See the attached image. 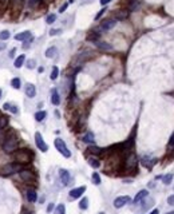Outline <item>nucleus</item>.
<instances>
[{
	"label": "nucleus",
	"mask_w": 174,
	"mask_h": 214,
	"mask_svg": "<svg viewBox=\"0 0 174 214\" xmlns=\"http://www.w3.org/2000/svg\"><path fill=\"white\" fill-rule=\"evenodd\" d=\"M18 142H19V141H18L16 133H15L14 130H11V131L5 135V141H4V143H3V150H4L5 153H8V154L14 153V151L16 150V147H18Z\"/></svg>",
	"instance_id": "f257e3e1"
},
{
	"label": "nucleus",
	"mask_w": 174,
	"mask_h": 214,
	"mask_svg": "<svg viewBox=\"0 0 174 214\" xmlns=\"http://www.w3.org/2000/svg\"><path fill=\"white\" fill-rule=\"evenodd\" d=\"M21 170V166L19 163H5L0 166V177H11L15 173H19Z\"/></svg>",
	"instance_id": "f03ea898"
},
{
	"label": "nucleus",
	"mask_w": 174,
	"mask_h": 214,
	"mask_svg": "<svg viewBox=\"0 0 174 214\" xmlns=\"http://www.w3.org/2000/svg\"><path fill=\"white\" fill-rule=\"evenodd\" d=\"M15 161L19 165H24V163H28L32 159V153L28 150V149H23V150H19L18 153H15Z\"/></svg>",
	"instance_id": "7ed1b4c3"
},
{
	"label": "nucleus",
	"mask_w": 174,
	"mask_h": 214,
	"mask_svg": "<svg viewBox=\"0 0 174 214\" xmlns=\"http://www.w3.org/2000/svg\"><path fill=\"white\" fill-rule=\"evenodd\" d=\"M55 147H56V150L59 151V153L62 154L64 158H70L71 157V151L68 150V147H67V145L64 143V141L63 139H60V138H56L55 139Z\"/></svg>",
	"instance_id": "20e7f679"
},
{
	"label": "nucleus",
	"mask_w": 174,
	"mask_h": 214,
	"mask_svg": "<svg viewBox=\"0 0 174 214\" xmlns=\"http://www.w3.org/2000/svg\"><path fill=\"white\" fill-rule=\"evenodd\" d=\"M19 174H20V178L23 179L24 182H28V184H31V182H35V179H36L35 174H34L31 170L21 169L20 171H19Z\"/></svg>",
	"instance_id": "39448f33"
},
{
	"label": "nucleus",
	"mask_w": 174,
	"mask_h": 214,
	"mask_svg": "<svg viewBox=\"0 0 174 214\" xmlns=\"http://www.w3.org/2000/svg\"><path fill=\"white\" fill-rule=\"evenodd\" d=\"M35 143H36V146H38V149L42 153H46V151L48 150V146H47V143L44 142V139H43V136L40 133H35Z\"/></svg>",
	"instance_id": "423d86ee"
},
{
	"label": "nucleus",
	"mask_w": 174,
	"mask_h": 214,
	"mask_svg": "<svg viewBox=\"0 0 174 214\" xmlns=\"http://www.w3.org/2000/svg\"><path fill=\"white\" fill-rule=\"evenodd\" d=\"M130 201H131V198H130L129 195H122V197H118L114 200V206H115L117 209H121V207H123L126 203H130Z\"/></svg>",
	"instance_id": "0eeeda50"
},
{
	"label": "nucleus",
	"mask_w": 174,
	"mask_h": 214,
	"mask_svg": "<svg viewBox=\"0 0 174 214\" xmlns=\"http://www.w3.org/2000/svg\"><path fill=\"white\" fill-rule=\"evenodd\" d=\"M137 163H138V161H137V155L134 153H130L129 155H127L126 162H125L126 169H135Z\"/></svg>",
	"instance_id": "6e6552de"
},
{
	"label": "nucleus",
	"mask_w": 174,
	"mask_h": 214,
	"mask_svg": "<svg viewBox=\"0 0 174 214\" xmlns=\"http://www.w3.org/2000/svg\"><path fill=\"white\" fill-rule=\"evenodd\" d=\"M117 19H108V20H105L103 23L101 24V30L102 31H110L111 28H114V27L117 26Z\"/></svg>",
	"instance_id": "1a4fd4ad"
},
{
	"label": "nucleus",
	"mask_w": 174,
	"mask_h": 214,
	"mask_svg": "<svg viewBox=\"0 0 174 214\" xmlns=\"http://www.w3.org/2000/svg\"><path fill=\"white\" fill-rule=\"evenodd\" d=\"M59 177H60V181H62V184H63L64 186H67L68 184H70L71 177H70V173H68L67 170L62 169L60 171H59Z\"/></svg>",
	"instance_id": "9d476101"
},
{
	"label": "nucleus",
	"mask_w": 174,
	"mask_h": 214,
	"mask_svg": "<svg viewBox=\"0 0 174 214\" xmlns=\"http://www.w3.org/2000/svg\"><path fill=\"white\" fill-rule=\"evenodd\" d=\"M86 191V186H80V187H75V189H72V190L70 191V197L71 198H79L80 195H82L83 193Z\"/></svg>",
	"instance_id": "9b49d317"
},
{
	"label": "nucleus",
	"mask_w": 174,
	"mask_h": 214,
	"mask_svg": "<svg viewBox=\"0 0 174 214\" xmlns=\"http://www.w3.org/2000/svg\"><path fill=\"white\" fill-rule=\"evenodd\" d=\"M26 95L28 98H35L36 95V88L32 83H27L26 85Z\"/></svg>",
	"instance_id": "f8f14e48"
},
{
	"label": "nucleus",
	"mask_w": 174,
	"mask_h": 214,
	"mask_svg": "<svg viewBox=\"0 0 174 214\" xmlns=\"http://www.w3.org/2000/svg\"><path fill=\"white\" fill-rule=\"evenodd\" d=\"M94 43L99 50H103V51H111V50H113V46L108 44L106 42H99V40H97V42H94Z\"/></svg>",
	"instance_id": "ddd939ff"
},
{
	"label": "nucleus",
	"mask_w": 174,
	"mask_h": 214,
	"mask_svg": "<svg viewBox=\"0 0 174 214\" xmlns=\"http://www.w3.org/2000/svg\"><path fill=\"white\" fill-rule=\"evenodd\" d=\"M51 103L54 106H59V103H60V97H59V92L56 90H52L51 92Z\"/></svg>",
	"instance_id": "4468645a"
},
{
	"label": "nucleus",
	"mask_w": 174,
	"mask_h": 214,
	"mask_svg": "<svg viewBox=\"0 0 174 214\" xmlns=\"http://www.w3.org/2000/svg\"><path fill=\"white\" fill-rule=\"evenodd\" d=\"M32 36H31V32L30 31H24V32H20L18 34V35H15V40H27V39H31Z\"/></svg>",
	"instance_id": "2eb2a0df"
},
{
	"label": "nucleus",
	"mask_w": 174,
	"mask_h": 214,
	"mask_svg": "<svg viewBox=\"0 0 174 214\" xmlns=\"http://www.w3.org/2000/svg\"><path fill=\"white\" fill-rule=\"evenodd\" d=\"M147 195H149V191H147V190H145V189H143V190H141V191H139L138 194L135 195V198H134V203H138V202H141V201L143 200V198H146V197H147Z\"/></svg>",
	"instance_id": "dca6fc26"
},
{
	"label": "nucleus",
	"mask_w": 174,
	"mask_h": 214,
	"mask_svg": "<svg viewBox=\"0 0 174 214\" xmlns=\"http://www.w3.org/2000/svg\"><path fill=\"white\" fill-rule=\"evenodd\" d=\"M3 108L11 111L12 114H19V108H18V106H15V104H12V103H4L3 104Z\"/></svg>",
	"instance_id": "f3484780"
},
{
	"label": "nucleus",
	"mask_w": 174,
	"mask_h": 214,
	"mask_svg": "<svg viewBox=\"0 0 174 214\" xmlns=\"http://www.w3.org/2000/svg\"><path fill=\"white\" fill-rule=\"evenodd\" d=\"M24 62H26V56H24V55H19V56L15 59L14 66L16 67V68H20V67L24 64Z\"/></svg>",
	"instance_id": "a211bd4d"
},
{
	"label": "nucleus",
	"mask_w": 174,
	"mask_h": 214,
	"mask_svg": "<svg viewBox=\"0 0 174 214\" xmlns=\"http://www.w3.org/2000/svg\"><path fill=\"white\" fill-rule=\"evenodd\" d=\"M27 200H28L31 203L36 202V200H38V195H36V191H35V190H28V191H27Z\"/></svg>",
	"instance_id": "6ab92c4d"
},
{
	"label": "nucleus",
	"mask_w": 174,
	"mask_h": 214,
	"mask_svg": "<svg viewBox=\"0 0 174 214\" xmlns=\"http://www.w3.org/2000/svg\"><path fill=\"white\" fill-rule=\"evenodd\" d=\"M56 52H58V50H56V47H50V48H47L46 50V58H55V55H56Z\"/></svg>",
	"instance_id": "aec40b11"
},
{
	"label": "nucleus",
	"mask_w": 174,
	"mask_h": 214,
	"mask_svg": "<svg viewBox=\"0 0 174 214\" xmlns=\"http://www.w3.org/2000/svg\"><path fill=\"white\" fill-rule=\"evenodd\" d=\"M8 122H10V118L7 115H0V129H5L8 126Z\"/></svg>",
	"instance_id": "412c9836"
},
{
	"label": "nucleus",
	"mask_w": 174,
	"mask_h": 214,
	"mask_svg": "<svg viewBox=\"0 0 174 214\" xmlns=\"http://www.w3.org/2000/svg\"><path fill=\"white\" fill-rule=\"evenodd\" d=\"M89 165H90V166H92L94 169H98V167L101 166V162L98 161V158L91 157V158H89Z\"/></svg>",
	"instance_id": "4be33fe9"
},
{
	"label": "nucleus",
	"mask_w": 174,
	"mask_h": 214,
	"mask_svg": "<svg viewBox=\"0 0 174 214\" xmlns=\"http://www.w3.org/2000/svg\"><path fill=\"white\" fill-rule=\"evenodd\" d=\"M82 141L86 142V143H94V134H92V133H87V134L83 136Z\"/></svg>",
	"instance_id": "5701e85b"
},
{
	"label": "nucleus",
	"mask_w": 174,
	"mask_h": 214,
	"mask_svg": "<svg viewBox=\"0 0 174 214\" xmlns=\"http://www.w3.org/2000/svg\"><path fill=\"white\" fill-rule=\"evenodd\" d=\"M87 150H89V153L94 154V155H99V154H102V149H99L97 146H90Z\"/></svg>",
	"instance_id": "b1692460"
},
{
	"label": "nucleus",
	"mask_w": 174,
	"mask_h": 214,
	"mask_svg": "<svg viewBox=\"0 0 174 214\" xmlns=\"http://www.w3.org/2000/svg\"><path fill=\"white\" fill-rule=\"evenodd\" d=\"M46 115H47V113H46V111H38V113L35 114V119L38 120V122H42V120L46 118Z\"/></svg>",
	"instance_id": "393cba45"
},
{
	"label": "nucleus",
	"mask_w": 174,
	"mask_h": 214,
	"mask_svg": "<svg viewBox=\"0 0 174 214\" xmlns=\"http://www.w3.org/2000/svg\"><path fill=\"white\" fill-rule=\"evenodd\" d=\"M172 181H173V174H172V173H169V174L162 177V182L165 185H170V184H172Z\"/></svg>",
	"instance_id": "a878e982"
},
{
	"label": "nucleus",
	"mask_w": 174,
	"mask_h": 214,
	"mask_svg": "<svg viewBox=\"0 0 174 214\" xmlns=\"http://www.w3.org/2000/svg\"><path fill=\"white\" fill-rule=\"evenodd\" d=\"M59 76V68L56 66L52 67V71H51V75H50V78H51L52 80H55Z\"/></svg>",
	"instance_id": "bb28decb"
},
{
	"label": "nucleus",
	"mask_w": 174,
	"mask_h": 214,
	"mask_svg": "<svg viewBox=\"0 0 174 214\" xmlns=\"http://www.w3.org/2000/svg\"><path fill=\"white\" fill-rule=\"evenodd\" d=\"M20 85H21V82H20L19 78H14V79L11 80V86H12L14 88L19 90V88H20Z\"/></svg>",
	"instance_id": "cd10ccee"
},
{
	"label": "nucleus",
	"mask_w": 174,
	"mask_h": 214,
	"mask_svg": "<svg viewBox=\"0 0 174 214\" xmlns=\"http://www.w3.org/2000/svg\"><path fill=\"white\" fill-rule=\"evenodd\" d=\"M79 207H80V209H82V210H86L87 207H89V200H87L86 197L80 200V202H79Z\"/></svg>",
	"instance_id": "c85d7f7f"
},
{
	"label": "nucleus",
	"mask_w": 174,
	"mask_h": 214,
	"mask_svg": "<svg viewBox=\"0 0 174 214\" xmlns=\"http://www.w3.org/2000/svg\"><path fill=\"white\" fill-rule=\"evenodd\" d=\"M10 38H11V34L8 32V31H2V32H0V40H2V42L8 40Z\"/></svg>",
	"instance_id": "c756f323"
},
{
	"label": "nucleus",
	"mask_w": 174,
	"mask_h": 214,
	"mask_svg": "<svg viewBox=\"0 0 174 214\" xmlns=\"http://www.w3.org/2000/svg\"><path fill=\"white\" fill-rule=\"evenodd\" d=\"M55 214H66V207H64V205H58L56 209H55Z\"/></svg>",
	"instance_id": "7c9ffc66"
},
{
	"label": "nucleus",
	"mask_w": 174,
	"mask_h": 214,
	"mask_svg": "<svg viewBox=\"0 0 174 214\" xmlns=\"http://www.w3.org/2000/svg\"><path fill=\"white\" fill-rule=\"evenodd\" d=\"M55 20H56V15L55 14H50L47 16V19H46V21H47V24H52L55 23Z\"/></svg>",
	"instance_id": "2f4dec72"
},
{
	"label": "nucleus",
	"mask_w": 174,
	"mask_h": 214,
	"mask_svg": "<svg viewBox=\"0 0 174 214\" xmlns=\"http://www.w3.org/2000/svg\"><path fill=\"white\" fill-rule=\"evenodd\" d=\"M92 182L95 185H101V177H99L98 173H92Z\"/></svg>",
	"instance_id": "473e14b6"
},
{
	"label": "nucleus",
	"mask_w": 174,
	"mask_h": 214,
	"mask_svg": "<svg viewBox=\"0 0 174 214\" xmlns=\"http://www.w3.org/2000/svg\"><path fill=\"white\" fill-rule=\"evenodd\" d=\"M35 64H36V62L34 60V59H28V60H27V63H26V66H27V68L32 70V68H35Z\"/></svg>",
	"instance_id": "72a5a7b5"
},
{
	"label": "nucleus",
	"mask_w": 174,
	"mask_h": 214,
	"mask_svg": "<svg viewBox=\"0 0 174 214\" xmlns=\"http://www.w3.org/2000/svg\"><path fill=\"white\" fill-rule=\"evenodd\" d=\"M39 3H40V0H28V2H27V4H28L30 8H34V7H36Z\"/></svg>",
	"instance_id": "f704fd0d"
},
{
	"label": "nucleus",
	"mask_w": 174,
	"mask_h": 214,
	"mask_svg": "<svg viewBox=\"0 0 174 214\" xmlns=\"http://www.w3.org/2000/svg\"><path fill=\"white\" fill-rule=\"evenodd\" d=\"M98 38H99V34H90L89 36H87V40H92V42H97L98 40Z\"/></svg>",
	"instance_id": "c9c22d12"
},
{
	"label": "nucleus",
	"mask_w": 174,
	"mask_h": 214,
	"mask_svg": "<svg viewBox=\"0 0 174 214\" xmlns=\"http://www.w3.org/2000/svg\"><path fill=\"white\" fill-rule=\"evenodd\" d=\"M106 11H107L106 8H102V10H101V11H99L98 14H97V16H95V20H99V19H101V18H102V15H103Z\"/></svg>",
	"instance_id": "e433bc0d"
},
{
	"label": "nucleus",
	"mask_w": 174,
	"mask_h": 214,
	"mask_svg": "<svg viewBox=\"0 0 174 214\" xmlns=\"http://www.w3.org/2000/svg\"><path fill=\"white\" fill-rule=\"evenodd\" d=\"M60 32H62V30L55 28V30H51V31H50V35H51V36H55V35H58V34H60Z\"/></svg>",
	"instance_id": "4c0bfd02"
},
{
	"label": "nucleus",
	"mask_w": 174,
	"mask_h": 214,
	"mask_svg": "<svg viewBox=\"0 0 174 214\" xmlns=\"http://www.w3.org/2000/svg\"><path fill=\"white\" fill-rule=\"evenodd\" d=\"M125 18H127V12H119V14L117 15V20L118 19H125Z\"/></svg>",
	"instance_id": "58836bf2"
},
{
	"label": "nucleus",
	"mask_w": 174,
	"mask_h": 214,
	"mask_svg": "<svg viewBox=\"0 0 174 214\" xmlns=\"http://www.w3.org/2000/svg\"><path fill=\"white\" fill-rule=\"evenodd\" d=\"M31 42H32V38H31L28 42L27 40H24V44H23V48L24 50H27V48H30V46H31Z\"/></svg>",
	"instance_id": "ea45409f"
},
{
	"label": "nucleus",
	"mask_w": 174,
	"mask_h": 214,
	"mask_svg": "<svg viewBox=\"0 0 174 214\" xmlns=\"http://www.w3.org/2000/svg\"><path fill=\"white\" fill-rule=\"evenodd\" d=\"M67 7H68V3H64V4L62 5L60 8H59V12H60V14H63V12L67 10Z\"/></svg>",
	"instance_id": "a19ab883"
},
{
	"label": "nucleus",
	"mask_w": 174,
	"mask_h": 214,
	"mask_svg": "<svg viewBox=\"0 0 174 214\" xmlns=\"http://www.w3.org/2000/svg\"><path fill=\"white\" fill-rule=\"evenodd\" d=\"M167 203H169V205H174V194H172L169 198H167Z\"/></svg>",
	"instance_id": "79ce46f5"
},
{
	"label": "nucleus",
	"mask_w": 174,
	"mask_h": 214,
	"mask_svg": "<svg viewBox=\"0 0 174 214\" xmlns=\"http://www.w3.org/2000/svg\"><path fill=\"white\" fill-rule=\"evenodd\" d=\"M5 47H7V43H2V42H0V51H3Z\"/></svg>",
	"instance_id": "37998d69"
},
{
	"label": "nucleus",
	"mask_w": 174,
	"mask_h": 214,
	"mask_svg": "<svg viewBox=\"0 0 174 214\" xmlns=\"http://www.w3.org/2000/svg\"><path fill=\"white\" fill-rule=\"evenodd\" d=\"M169 145H170V146H174V133H173L172 138H170V141H169Z\"/></svg>",
	"instance_id": "c03bdc74"
},
{
	"label": "nucleus",
	"mask_w": 174,
	"mask_h": 214,
	"mask_svg": "<svg viewBox=\"0 0 174 214\" xmlns=\"http://www.w3.org/2000/svg\"><path fill=\"white\" fill-rule=\"evenodd\" d=\"M14 3H15V4H18V5H21L24 3V0H14Z\"/></svg>",
	"instance_id": "a18cd8bd"
},
{
	"label": "nucleus",
	"mask_w": 174,
	"mask_h": 214,
	"mask_svg": "<svg viewBox=\"0 0 174 214\" xmlns=\"http://www.w3.org/2000/svg\"><path fill=\"white\" fill-rule=\"evenodd\" d=\"M110 2H111V0H101V4H102V5H106V4H108Z\"/></svg>",
	"instance_id": "49530a36"
},
{
	"label": "nucleus",
	"mask_w": 174,
	"mask_h": 214,
	"mask_svg": "<svg viewBox=\"0 0 174 214\" xmlns=\"http://www.w3.org/2000/svg\"><path fill=\"white\" fill-rule=\"evenodd\" d=\"M15 52H16V48H12V50H11V52H10V56H11V58H14Z\"/></svg>",
	"instance_id": "de8ad7c7"
},
{
	"label": "nucleus",
	"mask_w": 174,
	"mask_h": 214,
	"mask_svg": "<svg viewBox=\"0 0 174 214\" xmlns=\"http://www.w3.org/2000/svg\"><path fill=\"white\" fill-rule=\"evenodd\" d=\"M52 209H54V203H50V205H48V207H47V212H51Z\"/></svg>",
	"instance_id": "09e8293b"
},
{
	"label": "nucleus",
	"mask_w": 174,
	"mask_h": 214,
	"mask_svg": "<svg viewBox=\"0 0 174 214\" xmlns=\"http://www.w3.org/2000/svg\"><path fill=\"white\" fill-rule=\"evenodd\" d=\"M149 214H160V210H158V209H154V210H151V212L149 213Z\"/></svg>",
	"instance_id": "8fccbe9b"
},
{
	"label": "nucleus",
	"mask_w": 174,
	"mask_h": 214,
	"mask_svg": "<svg viewBox=\"0 0 174 214\" xmlns=\"http://www.w3.org/2000/svg\"><path fill=\"white\" fill-rule=\"evenodd\" d=\"M7 2H8V0H0V4H5Z\"/></svg>",
	"instance_id": "3c124183"
},
{
	"label": "nucleus",
	"mask_w": 174,
	"mask_h": 214,
	"mask_svg": "<svg viewBox=\"0 0 174 214\" xmlns=\"http://www.w3.org/2000/svg\"><path fill=\"white\" fill-rule=\"evenodd\" d=\"M2 94H3V92H2V88H0V98H2Z\"/></svg>",
	"instance_id": "603ef678"
},
{
	"label": "nucleus",
	"mask_w": 174,
	"mask_h": 214,
	"mask_svg": "<svg viewBox=\"0 0 174 214\" xmlns=\"http://www.w3.org/2000/svg\"><path fill=\"white\" fill-rule=\"evenodd\" d=\"M166 214H174V212H169V213H166Z\"/></svg>",
	"instance_id": "864d4df0"
},
{
	"label": "nucleus",
	"mask_w": 174,
	"mask_h": 214,
	"mask_svg": "<svg viewBox=\"0 0 174 214\" xmlns=\"http://www.w3.org/2000/svg\"><path fill=\"white\" fill-rule=\"evenodd\" d=\"M23 214H30V213H23Z\"/></svg>",
	"instance_id": "5fc2aeb1"
},
{
	"label": "nucleus",
	"mask_w": 174,
	"mask_h": 214,
	"mask_svg": "<svg viewBox=\"0 0 174 214\" xmlns=\"http://www.w3.org/2000/svg\"><path fill=\"white\" fill-rule=\"evenodd\" d=\"M99 214H105V213H99Z\"/></svg>",
	"instance_id": "6e6d98bb"
}]
</instances>
